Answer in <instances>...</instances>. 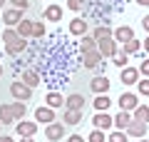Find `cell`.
I'll return each instance as SVG.
<instances>
[{
  "label": "cell",
  "mask_w": 149,
  "mask_h": 142,
  "mask_svg": "<svg viewBox=\"0 0 149 142\" xmlns=\"http://www.w3.org/2000/svg\"><path fill=\"white\" fill-rule=\"evenodd\" d=\"M10 95H13V100L27 102V100L32 97V87H27L25 82H20V80H15V82H10Z\"/></svg>",
  "instance_id": "1"
},
{
  "label": "cell",
  "mask_w": 149,
  "mask_h": 142,
  "mask_svg": "<svg viewBox=\"0 0 149 142\" xmlns=\"http://www.w3.org/2000/svg\"><path fill=\"white\" fill-rule=\"evenodd\" d=\"M45 137H47V142H60L65 137V125L62 122H50V125H45Z\"/></svg>",
  "instance_id": "2"
},
{
  "label": "cell",
  "mask_w": 149,
  "mask_h": 142,
  "mask_svg": "<svg viewBox=\"0 0 149 142\" xmlns=\"http://www.w3.org/2000/svg\"><path fill=\"white\" fill-rule=\"evenodd\" d=\"M97 50H100V55L107 60V58H112V55L119 50V45H117L114 37H104V40H97Z\"/></svg>",
  "instance_id": "3"
},
{
  "label": "cell",
  "mask_w": 149,
  "mask_h": 142,
  "mask_svg": "<svg viewBox=\"0 0 149 142\" xmlns=\"http://www.w3.org/2000/svg\"><path fill=\"white\" fill-rule=\"evenodd\" d=\"M104 63V58L100 55V50H87V53H82V65H85L87 70H95V67H100V65Z\"/></svg>",
  "instance_id": "4"
},
{
  "label": "cell",
  "mask_w": 149,
  "mask_h": 142,
  "mask_svg": "<svg viewBox=\"0 0 149 142\" xmlns=\"http://www.w3.org/2000/svg\"><path fill=\"white\" fill-rule=\"evenodd\" d=\"M109 87H112V82H109L107 75H97V77H92V82H90V90L95 95H107Z\"/></svg>",
  "instance_id": "5"
},
{
  "label": "cell",
  "mask_w": 149,
  "mask_h": 142,
  "mask_svg": "<svg viewBox=\"0 0 149 142\" xmlns=\"http://www.w3.org/2000/svg\"><path fill=\"white\" fill-rule=\"evenodd\" d=\"M85 97H82L80 92H72V95H67L65 97V110H80V112H85Z\"/></svg>",
  "instance_id": "6"
},
{
  "label": "cell",
  "mask_w": 149,
  "mask_h": 142,
  "mask_svg": "<svg viewBox=\"0 0 149 142\" xmlns=\"http://www.w3.org/2000/svg\"><path fill=\"white\" fill-rule=\"evenodd\" d=\"M15 130H17V135H20V137H35V132H37V122H27L25 117H22V120L15 122Z\"/></svg>",
  "instance_id": "7"
},
{
  "label": "cell",
  "mask_w": 149,
  "mask_h": 142,
  "mask_svg": "<svg viewBox=\"0 0 149 142\" xmlns=\"http://www.w3.org/2000/svg\"><path fill=\"white\" fill-rule=\"evenodd\" d=\"M124 132H127V137H147V122H139V120H132L127 127H124Z\"/></svg>",
  "instance_id": "8"
},
{
  "label": "cell",
  "mask_w": 149,
  "mask_h": 142,
  "mask_svg": "<svg viewBox=\"0 0 149 142\" xmlns=\"http://www.w3.org/2000/svg\"><path fill=\"white\" fill-rule=\"evenodd\" d=\"M55 120H57V117H55V110H52V107L42 105V107H37V110H35V122L50 125V122H55Z\"/></svg>",
  "instance_id": "9"
},
{
  "label": "cell",
  "mask_w": 149,
  "mask_h": 142,
  "mask_svg": "<svg viewBox=\"0 0 149 142\" xmlns=\"http://www.w3.org/2000/svg\"><path fill=\"white\" fill-rule=\"evenodd\" d=\"M20 20H22V10H17V8H8L3 13V25L5 27H15Z\"/></svg>",
  "instance_id": "10"
},
{
  "label": "cell",
  "mask_w": 149,
  "mask_h": 142,
  "mask_svg": "<svg viewBox=\"0 0 149 142\" xmlns=\"http://www.w3.org/2000/svg\"><path fill=\"white\" fill-rule=\"evenodd\" d=\"M25 50H27V40L25 37H17V40H13V42L5 45V55H13V58H17V55L25 53Z\"/></svg>",
  "instance_id": "11"
},
{
  "label": "cell",
  "mask_w": 149,
  "mask_h": 142,
  "mask_svg": "<svg viewBox=\"0 0 149 142\" xmlns=\"http://www.w3.org/2000/svg\"><path fill=\"white\" fill-rule=\"evenodd\" d=\"M117 102H119V107H122V110L132 112L134 107L139 105V97H137L134 92H122V95H119V100H117Z\"/></svg>",
  "instance_id": "12"
},
{
  "label": "cell",
  "mask_w": 149,
  "mask_h": 142,
  "mask_svg": "<svg viewBox=\"0 0 149 142\" xmlns=\"http://www.w3.org/2000/svg\"><path fill=\"white\" fill-rule=\"evenodd\" d=\"M92 125L97 127V130H112L114 127V122H112V117L107 115V112H95V117H92Z\"/></svg>",
  "instance_id": "13"
},
{
  "label": "cell",
  "mask_w": 149,
  "mask_h": 142,
  "mask_svg": "<svg viewBox=\"0 0 149 142\" xmlns=\"http://www.w3.org/2000/svg\"><path fill=\"white\" fill-rule=\"evenodd\" d=\"M87 30H90V22H85L82 18H74V20H70V35H87Z\"/></svg>",
  "instance_id": "14"
},
{
  "label": "cell",
  "mask_w": 149,
  "mask_h": 142,
  "mask_svg": "<svg viewBox=\"0 0 149 142\" xmlns=\"http://www.w3.org/2000/svg\"><path fill=\"white\" fill-rule=\"evenodd\" d=\"M112 37L117 40V45H122V42H127V40L134 37V30L129 25H122V27H117V30H112Z\"/></svg>",
  "instance_id": "15"
},
{
  "label": "cell",
  "mask_w": 149,
  "mask_h": 142,
  "mask_svg": "<svg viewBox=\"0 0 149 142\" xmlns=\"http://www.w3.org/2000/svg\"><path fill=\"white\" fill-rule=\"evenodd\" d=\"M42 15H45V20H47V22H60V20H62V8L52 3V5H47L42 10Z\"/></svg>",
  "instance_id": "16"
},
{
  "label": "cell",
  "mask_w": 149,
  "mask_h": 142,
  "mask_svg": "<svg viewBox=\"0 0 149 142\" xmlns=\"http://www.w3.org/2000/svg\"><path fill=\"white\" fill-rule=\"evenodd\" d=\"M119 77H122V82L124 85H137V80H139V70L137 67H122V72H119Z\"/></svg>",
  "instance_id": "17"
},
{
  "label": "cell",
  "mask_w": 149,
  "mask_h": 142,
  "mask_svg": "<svg viewBox=\"0 0 149 142\" xmlns=\"http://www.w3.org/2000/svg\"><path fill=\"white\" fill-rule=\"evenodd\" d=\"M20 82H25L27 87H32V90H35L37 85H40V75H37L35 70H30V67H27V70H22V75H20Z\"/></svg>",
  "instance_id": "18"
},
{
  "label": "cell",
  "mask_w": 149,
  "mask_h": 142,
  "mask_svg": "<svg viewBox=\"0 0 149 142\" xmlns=\"http://www.w3.org/2000/svg\"><path fill=\"white\" fill-rule=\"evenodd\" d=\"M92 37L95 40H104V37H112V27H109V20H102V25H97L95 30H92Z\"/></svg>",
  "instance_id": "19"
},
{
  "label": "cell",
  "mask_w": 149,
  "mask_h": 142,
  "mask_svg": "<svg viewBox=\"0 0 149 142\" xmlns=\"http://www.w3.org/2000/svg\"><path fill=\"white\" fill-rule=\"evenodd\" d=\"M122 53H127V55H137V53H142V40H137V37H132V40H127V42H122Z\"/></svg>",
  "instance_id": "20"
},
{
  "label": "cell",
  "mask_w": 149,
  "mask_h": 142,
  "mask_svg": "<svg viewBox=\"0 0 149 142\" xmlns=\"http://www.w3.org/2000/svg\"><path fill=\"white\" fill-rule=\"evenodd\" d=\"M112 122H114V130H124V127L132 122V112H127V110H122L117 117H112Z\"/></svg>",
  "instance_id": "21"
},
{
  "label": "cell",
  "mask_w": 149,
  "mask_h": 142,
  "mask_svg": "<svg viewBox=\"0 0 149 142\" xmlns=\"http://www.w3.org/2000/svg\"><path fill=\"white\" fill-rule=\"evenodd\" d=\"M45 105L52 107V110H57V107H65V97L60 92H47V97H45Z\"/></svg>",
  "instance_id": "22"
},
{
  "label": "cell",
  "mask_w": 149,
  "mask_h": 142,
  "mask_svg": "<svg viewBox=\"0 0 149 142\" xmlns=\"http://www.w3.org/2000/svg\"><path fill=\"white\" fill-rule=\"evenodd\" d=\"M0 122H3V125H10V122H15V115H13V105H10V102L0 105Z\"/></svg>",
  "instance_id": "23"
},
{
  "label": "cell",
  "mask_w": 149,
  "mask_h": 142,
  "mask_svg": "<svg viewBox=\"0 0 149 142\" xmlns=\"http://www.w3.org/2000/svg\"><path fill=\"white\" fill-rule=\"evenodd\" d=\"M82 115H85V112H80V110H65L62 122H65V125H80V122H82Z\"/></svg>",
  "instance_id": "24"
},
{
  "label": "cell",
  "mask_w": 149,
  "mask_h": 142,
  "mask_svg": "<svg viewBox=\"0 0 149 142\" xmlns=\"http://www.w3.org/2000/svg\"><path fill=\"white\" fill-rule=\"evenodd\" d=\"M15 30H17V35H20V37H25V40H27V37L32 35V20H25V18H22V20L15 25Z\"/></svg>",
  "instance_id": "25"
},
{
  "label": "cell",
  "mask_w": 149,
  "mask_h": 142,
  "mask_svg": "<svg viewBox=\"0 0 149 142\" xmlns=\"http://www.w3.org/2000/svg\"><path fill=\"white\" fill-rule=\"evenodd\" d=\"M132 120L149 122V105H137V107L132 110Z\"/></svg>",
  "instance_id": "26"
},
{
  "label": "cell",
  "mask_w": 149,
  "mask_h": 142,
  "mask_svg": "<svg viewBox=\"0 0 149 142\" xmlns=\"http://www.w3.org/2000/svg\"><path fill=\"white\" fill-rule=\"evenodd\" d=\"M92 105H95L97 112H107V110H109V105H112V100H109V95H97Z\"/></svg>",
  "instance_id": "27"
},
{
  "label": "cell",
  "mask_w": 149,
  "mask_h": 142,
  "mask_svg": "<svg viewBox=\"0 0 149 142\" xmlns=\"http://www.w3.org/2000/svg\"><path fill=\"white\" fill-rule=\"evenodd\" d=\"M77 47H80V53L95 50V47H97V40H95L92 35H82V37H80V45H77Z\"/></svg>",
  "instance_id": "28"
},
{
  "label": "cell",
  "mask_w": 149,
  "mask_h": 142,
  "mask_svg": "<svg viewBox=\"0 0 149 142\" xmlns=\"http://www.w3.org/2000/svg\"><path fill=\"white\" fill-rule=\"evenodd\" d=\"M10 105H13V115H15V122H17V120H22V117L27 115V102L15 100V102H10Z\"/></svg>",
  "instance_id": "29"
},
{
  "label": "cell",
  "mask_w": 149,
  "mask_h": 142,
  "mask_svg": "<svg viewBox=\"0 0 149 142\" xmlns=\"http://www.w3.org/2000/svg\"><path fill=\"white\" fill-rule=\"evenodd\" d=\"M127 63H129V55H127V53H122V47H119L117 53L112 55V65H117V67L122 70V67H127Z\"/></svg>",
  "instance_id": "30"
},
{
  "label": "cell",
  "mask_w": 149,
  "mask_h": 142,
  "mask_svg": "<svg viewBox=\"0 0 149 142\" xmlns=\"http://www.w3.org/2000/svg\"><path fill=\"white\" fill-rule=\"evenodd\" d=\"M107 142H127V132L124 130H112L107 135Z\"/></svg>",
  "instance_id": "31"
},
{
  "label": "cell",
  "mask_w": 149,
  "mask_h": 142,
  "mask_svg": "<svg viewBox=\"0 0 149 142\" xmlns=\"http://www.w3.org/2000/svg\"><path fill=\"white\" fill-rule=\"evenodd\" d=\"M17 37H20V35H17L15 27H3V42H5V45L13 42V40H17Z\"/></svg>",
  "instance_id": "32"
},
{
  "label": "cell",
  "mask_w": 149,
  "mask_h": 142,
  "mask_svg": "<svg viewBox=\"0 0 149 142\" xmlns=\"http://www.w3.org/2000/svg\"><path fill=\"white\" fill-rule=\"evenodd\" d=\"M87 142H107V135H104V130H92L90 132V137H87Z\"/></svg>",
  "instance_id": "33"
},
{
  "label": "cell",
  "mask_w": 149,
  "mask_h": 142,
  "mask_svg": "<svg viewBox=\"0 0 149 142\" xmlns=\"http://www.w3.org/2000/svg\"><path fill=\"white\" fill-rule=\"evenodd\" d=\"M137 92H139V95H144V97H149V77L137 80Z\"/></svg>",
  "instance_id": "34"
},
{
  "label": "cell",
  "mask_w": 149,
  "mask_h": 142,
  "mask_svg": "<svg viewBox=\"0 0 149 142\" xmlns=\"http://www.w3.org/2000/svg\"><path fill=\"white\" fill-rule=\"evenodd\" d=\"M67 8H70V10H74V13H80V10H85V8H87V0H67Z\"/></svg>",
  "instance_id": "35"
},
{
  "label": "cell",
  "mask_w": 149,
  "mask_h": 142,
  "mask_svg": "<svg viewBox=\"0 0 149 142\" xmlns=\"http://www.w3.org/2000/svg\"><path fill=\"white\" fill-rule=\"evenodd\" d=\"M45 35V22H32V35L30 37H42Z\"/></svg>",
  "instance_id": "36"
},
{
  "label": "cell",
  "mask_w": 149,
  "mask_h": 142,
  "mask_svg": "<svg viewBox=\"0 0 149 142\" xmlns=\"http://www.w3.org/2000/svg\"><path fill=\"white\" fill-rule=\"evenodd\" d=\"M13 8H17V10H27L30 8V0H10Z\"/></svg>",
  "instance_id": "37"
},
{
  "label": "cell",
  "mask_w": 149,
  "mask_h": 142,
  "mask_svg": "<svg viewBox=\"0 0 149 142\" xmlns=\"http://www.w3.org/2000/svg\"><path fill=\"white\" fill-rule=\"evenodd\" d=\"M137 70H139V75H144V77H149V58H147V60H144V63H142V65H139V67H137Z\"/></svg>",
  "instance_id": "38"
},
{
  "label": "cell",
  "mask_w": 149,
  "mask_h": 142,
  "mask_svg": "<svg viewBox=\"0 0 149 142\" xmlns=\"http://www.w3.org/2000/svg\"><path fill=\"white\" fill-rule=\"evenodd\" d=\"M67 142H85V137H80V135H70Z\"/></svg>",
  "instance_id": "39"
},
{
  "label": "cell",
  "mask_w": 149,
  "mask_h": 142,
  "mask_svg": "<svg viewBox=\"0 0 149 142\" xmlns=\"http://www.w3.org/2000/svg\"><path fill=\"white\" fill-rule=\"evenodd\" d=\"M0 142H15V140H13L10 135H0Z\"/></svg>",
  "instance_id": "40"
},
{
  "label": "cell",
  "mask_w": 149,
  "mask_h": 142,
  "mask_svg": "<svg viewBox=\"0 0 149 142\" xmlns=\"http://www.w3.org/2000/svg\"><path fill=\"white\" fill-rule=\"evenodd\" d=\"M142 27H144V30H147V32H149V15H147V18H144V20H142Z\"/></svg>",
  "instance_id": "41"
},
{
  "label": "cell",
  "mask_w": 149,
  "mask_h": 142,
  "mask_svg": "<svg viewBox=\"0 0 149 142\" xmlns=\"http://www.w3.org/2000/svg\"><path fill=\"white\" fill-rule=\"evenodd\" d=\"M142 47H144V50H147V53H149V35L144 37V42H142Z\"/></svg>",
  "instance_id": "42"
},
{
  "label": "cell",
  "mask_w": 149,
  "mask_h": 142,
  "mask_svg": "<svg viewBox=\"0 0 149 142\" xmlns=\"http://www.w3.org/2000/svg\"><path fill=\"white\" fill-rule=\"evenodd\" d=\"M137 5H149V0H134Z\"/></svg>",
  "instance_id": "43"
},
{
  "label": "cell",
  "mask_w": 149,
  "mask_h": 142,
  "mask_svg": "<svg viewBox=\"0 0 149 142\" xmlns=\"http://www.w3.org/2000/svg\"><path fill=\"white\" fill-rule=\"evenodd\" d=\"M20 142H32V137H20Z\"/></svg>",
  "instance_id": "44"
},
{
  "label": "cell",
  "mask_w": 149,
  "mask_h": 142,
  "mask_svg": "<svg viewBox=\"0 0 149 142\" xmlns=\"http://www.w3.org/2000/svg\"><path fill=\"white\" fill-rule=\"evenodd\" d=\"M139 142H149V140H147V137H139Z\"/></svg>",
  "instance_id": "45"
},
{
  "label": "cell",
  "mask_w": 149,
  "mask_h": 142,
  "mask_svg": "<svg viewBox=\"0 0 149 142\" xmlns=\"http://www.w3.org/2000/svg\"><path fill=\"white\" fill-rule=\"evenodd\" d=\"M3 72H5V70H3V65H0V77H3Z\"/></svg>",
  "instance_id": "46"
},
{
  "label": "cell",
  "mask_w": 149,
  "mask_h": 142,
  "mask_svg": "<svg viewBox=\"0 0 149 142\" xmlns=\"http://www.w3.org/2000/svg\"><path fill=\"white\" fill-rule=\"evenodd\" d=\"M3 5H5V0H0V8H3Z\"/></svg>",
  "instance_id": "47"
},
{
  "label": "cell",
  "mask_w": 149,
  "mask_h": 142,
  "mask_svg": "<svg viewBox=\"0 0 149 142\" xmlns=\"http://www.w3.org/2000/svg\"><path fill=\"white\" fill-rule=\"evenodd\" d=\"M0 130H3V122H0Z\"/></svg>",
  "instance_id": "48"
}]
</instances>
